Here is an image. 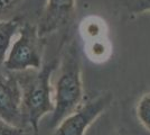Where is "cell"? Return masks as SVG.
<instances>
[{"instance_id": "1", "label": "cell", "mask_w": 150, "mask_h": 135, "mask_svg": "<svg viewBox=\"0 0 150 135\" xmlns=\"http://www.w3.org/2000/svg\"><path fill=\"white\" fill-rule=\"evenodd\" d=\"M56 65L50 63L35 70L16 72L23 92V115L25 124L35 133L40 119L55 109L54 88L50 84Z\"/></svg>"}, {"instance_id": "6", "label": "cell", "mask_w": 150, "mask_h": 135, "mask_svg": "<svg viewBox=\"0 0 150 135\" xmlns=\"http://www.w3.org/2000/svg\"><path fill=\"white\" fill-rule=\"evenodd\" d=\"M76 0H47L38 24V34L45 37L69 23L75 11Z\"/></svg>"}, {"instance_id": "10", "label": "cell", "mask_w": 150, "mask_h": 135, "mask_svg": "<svg viewBox=\"0 0 150 135\" xmlns=\"http://www.w3.org/2000/svg\"><path fill=\"white\" fill-rule=\"evenodd\" d=\"M136 114L139 123L150 132V92L140 97L136 106Z\"/></svg>"}, {"instance_id": "4", "label": "cell", "mask_w": 150, "mask_h": 135, "mask_svg": "<svg viewBox=\"0 0 150 135\" xmlns=\"http://www.w3.org/2000/svg\"><path fill=\"white\" fill-rule=\"evenodd\" d=\"M111 92L102 94L93 100L82 104L81 106L65 117L54 129L52 135H84L94 121L112 103Z\"/></svg>"}, {"instance_id": "5", "label": "cell", "mask_w": 150, "mask_h": 135, "mask_svg": "<svg viewBox=\"0 0 150 135\" xmlns=\"http://www.w3.org/2000/svg\"><path fill=\"white\" fill-rule=\"evenodd\" d=\"M0 118L25 129L23 115V92L16 72L0 70Z\"/></svg>"}, {"instance_id": "7", "label": "cell", "mask_w": 150, "mask_h": 135, "mask_svg": "<svg viewBox=\"0 0 150 135\" xmlns=\"http://www.w3.org/2000/svg\"><path fill=\"white\" fill-rule=\"evenodd\" d=\"M20 21L17 18L0 20V68L4 66L9 50L13 45V39L18 35Z\"/></svg>"}, {"instance_id": "13", "label": "cell", "mask_w": 150, "mask_h": 135, "mask_svg": "<svg viewBox=\"0 0 150 135\" xmlns=\"http://www.w3.org/2000/svg\"><path fill=\"white\" fill-rule=\"evenodd\" d=\"M0 135H26L23 127H17L0 118Z\"/></svg>"}, {"instance_id": "11", "label": "cell", "mask_w": 150, "mask_h": 135, "mask_svg": "<svg viewBox=\"0 0 150 135\" xmlns=\"http://www.w3.org/2000/svg\"><path fill=\"white\" fill-rule=\"evenodd\" d=\"M127 9L131 14L150 13V0H123Z\"/></svg>"}, {"instance_id": "2", "label": "cell", "mask_w": 150, "mask_h": 135, "mask_svg": "<svg viewBox=\"0 0 150 135\" xmlns=\"http://www.w3.org/2000/svg\"><path fill=\"white\" fill-rule=\"evenodd\" d=\"M53 88L55 109L47 125L50 129H55L65 117L74 113L83 104L84 90L81 64L77 52L73 47L64 54Z\"/></svg>"}, {"instance_id": "3", "label": "cell", "mask_w": 150, "mask_h": 135, "mask_svg": "<svg viewBox=\"0 0 150 135\" xmlns=\"http://www.w3.org/2000/svg\"><path fill=\"white\" fill-rule=\"evenodd\" d=\"M43 49V37L38 34L37 26L26 23L19 28L18 37L9 50L4 68L10 72L38 70L42 68Z\"/></svg>"}, {"instance_id": "12", "label": "cell", "mask_w": 150, "mask_h": 135, "mask_svg": "<svg viewBox=\"0 0 150 135\" xmlns=\"http://www.w3.org/2000/svg\"><path fill=\"white\" fill-rule=\"evenodd\" d=\"M23 0H0V20H8V16L15 11Z\"/></svg>"}, {"instance_id": "9", "label": "cell", "mask_w": 150, "mask_h": 135, "mask_svg": "<svg viewBox=\"0 0 150 135\" xmlns=\"http://www.w3.org/2000/svg\"><path fill=\"white\" fill-rule=\"evenodd\" d=\"M84 52L90 61L95 63L105 62L111 55V44L108 37L85 42Z\"/></svg>"}, {"instance_id": "8", "label": "cell", "mask_w": 150, "mask_h": 135, "mask_svg": "<svg viewBox=\"0 0 150 135\" xmlns=\"http://www.w3.org/2000/svg\"><path fill=\"white\" fill-rule=\"evenodd\" d=\"M80 34L84 42L106 37L105 21L98 16H88L80 23Z\"/></svg>"}]
</instances>
